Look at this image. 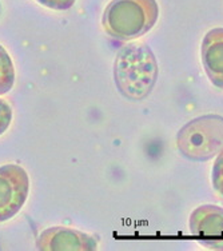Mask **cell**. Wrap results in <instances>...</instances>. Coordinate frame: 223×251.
I'll use <instances>...</instances> for the list:
<instances>
[{
	"label": "cell",
	"instance_id": "2",
	"mask_svg": "<svg viewBox=\"0 0 223 251\" xmlns=\"http://www.w3.org/2000/svg\"><path fill=\"white\" fill-rule=\"evenodd\" d=\"M158 18L156 0H112L103 12L102 25L111 38L131 40L147 34Z\"/></svg>",
	"mask_w": 223,
	"mask_h": 251
},
{
	"label": "cell",
	"instance_id": "5",
	"mask_svg": "<svg viewBox=\"0 0 223 251\" xmlns=\"http://www.w3.org/2000/svg\"><path fill=\"white\" fill-rule=\"evenodd\" d=\"M190 232L199 245L223 251V208L202 204L190 215Z\"/></svg>",
	"mask_w": 223,
	"mask_h": 251
},
{
	"label": "cell",
	"instance_id": "10",
	"mask_svg": "<svg viewBox=\"0 0 223 251\" xmlns=\"http://www.w3.org/2000/svg\"><path fill=\"white\" fill-rule=\"evenodd\" d=\"M12 118H14L12 107L10 106L8 101L0 98V136L10 128Z\"/></svg>",
	"mask_w": 223,
	"mask_h": 251
},
{
	"label": "cell",
	"instance_id": "8",
	"mask_svg": "<svg viewBox=\"0 0 223 251\" xmlns=\"http://www.w3.org/2000/svg\"><path fill=\"white\" fill-rule=\"evenodd\" d=\"M15 66L11 55L0 44V95H4L14 88Z\"/></svg>",
	"mask_w": 223,
	"mask_h": 251
},
{
	"label": "cell",
	"instance_id": "9",
	"mask_svg": "<svg viewBox=\"0 0 223 251\" xmlns=\"http://www.w3.org/2000/svg\"><path fill=\"white\" fill-rule=\"evenodd\" d=\"M211 183L215 193L223 198V150L217 155L211 171Z\"/></svg>",
	"mask_w": 223,
	"mask_h": 251
},
{
	"label": "cell",
	"instance_id": "3",
	"mask_svg": "<svg viewBox=\"0 0 223 251\" xmlns=\"http://www.w3.org/2000/svg\"><path fill=\"white\" fill-rule=\"evenodd\" d=\"M176 147L186 159H213L223 150V116L209 114L187 122L176 134Z\"/></svg>",
	"mask_w": 223,
	"mask_h": 251
},
{
	"label": "cell",
	"instance_id": "11",
	"mask_svg": "<svg viewBox=\"0 0 223 251\" xmlns=\"http://www.w3.org/2000/svg\"><path fill=\"white\" fill-rule=\"evenodd\" d=\"M36 1L50 10L55 11H67L76 3V0H36Z\"/></svg>",
	"mask_w": 223,
	"mask_h": 251
},
{
	"label": "cell",
	"instance_id": "4",
	"mask_svg": "<svg viewBox=\"0 0 223 251\" xmlns=\"http://www.w3.org/2000/svg\"><path fill=\"white\" fill-rule=\"evenodd\" d=\"M29 176L19 164L0 166V223L10 221L27 202Z\"/></svg>",
	"mask_w": 223,
	"mask_h": 251
},
{
	"label": "cell",
	"instance_id": "7",
	"mask_svg": "<svg viewBox=\"0 0 223 251\" xmlns=\"http://www.w3.org/2000/svg\"><path fill=\"white\" fill-rule=\"evenodd\" d=\"M204 71L214 86L223 88V28L210 29L200 47Z\"/></svg>",
	"mask_w": 223,
	"mask_h": 251
},
{
	"label": "cell",
	"instance_id": "1",
	"mask_svg": "<svg viewBox=\"0 0 223 251\" xmlns=\"http://www.w3.org/2000/svg\"><path fill=\"white\" fill-rule=\"evenodd\" d=\"M158 62L145 43L123 46L114 62V80L122 95L131 100H142L150 95L158 79Z\"/></svg>",
	"mask_w": 223,
	"mask_h": 251
},
{
	"label": "cell",
	"instance_id": "6",
	"mask_svg": "<svg viewBox=\"0 0 223 251\" xmlns=\"http://www.w3.org/2000/svg\"><path fill=\"white\" fill-rule=\"evenodd\" d=\"M42 251H92L97 250V241L86 232L64 226H53L40 232L36 241Z\"/></svg>",
	"mask_w": 223,
	"mask_h": 251
}]
</instances>
